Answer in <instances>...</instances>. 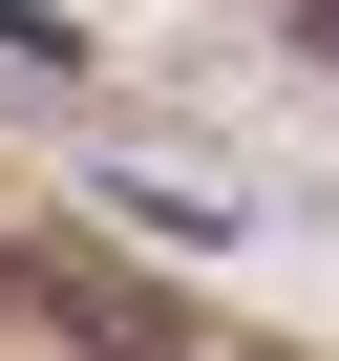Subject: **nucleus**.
<instances>
[{
    "label": "nucleus",
    "mask_w": 339,
    "mask_h": 361,
    "mask_svg": "<svg viewBox=\"0 0 339 361\" xmlns=\"http://www.w3.org/2000/svg\"><path fill=\"white\" fill-rule=\"evenodd\" d=\"M0 43H43V22H22V0H0Z\"/></svg>",
    "instance_id": "1"
}]
</instances>
